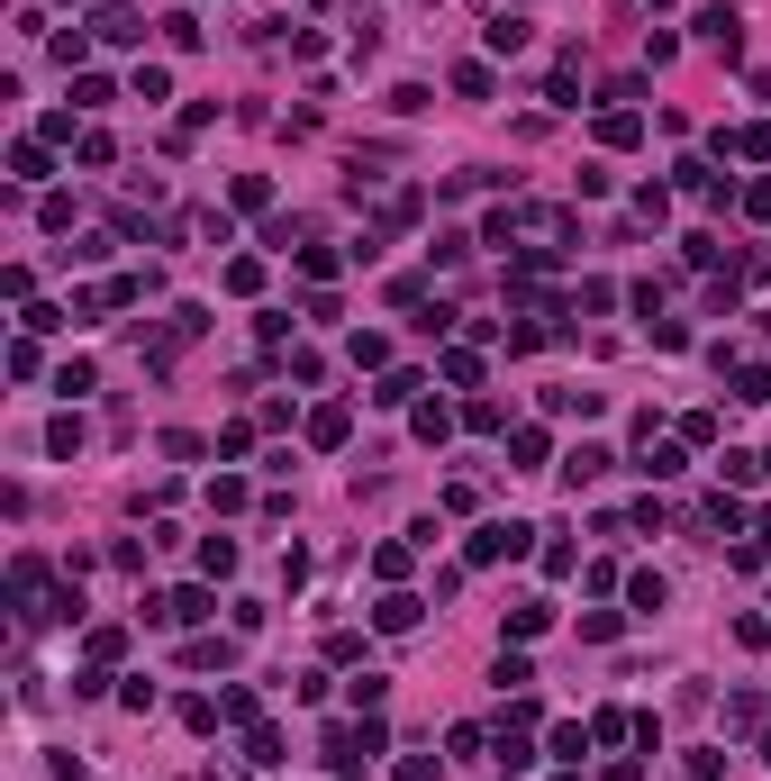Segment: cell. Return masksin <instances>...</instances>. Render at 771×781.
I'll return each mask as SVG.
<instances>
[{"instance_id":"44dd1931","label":"cell","mask_w":771,"mask_h":781,"mask_svg":"<svg viewBox=\"0 0 771 781\" xmlns=\"http://www.w3.org/2000/svg\"><path fill=\"white\" fill-rule=\"evenodd\" d=\"M762 709H771V700H762V691H735V700H726V736H744V727H754Z\"/></svg>"},{"instance_id":"7c38bea8","label":"cell","mask_w":771,"mask_h":781,"mask_svg":"<svg viewBox=\"0 0 771 781\" xmlns=\"http://www.w3.org/2000/svg\"><path fill=\"white\" fill-rule=\"evenodd\" d=\"M635 473H654V482H681V473H690V445H645V464H635Z\"/></svg>"},{"instance_id":"d4e9b609","label":"cell","mask_w":771,"mask_h":781,"mask_svg":"<svg viewBox=\"0 0 771 781\" xmlns=\"http://www.w3.org/2000/svg\"><path fill=\"white\" fill-rule=\"evenodd\" d=\"M463 427H472V437H500L508 410H500V400H472V410H463Z\"/></svg>"},{"instance_id":"cb8c5ba5","label":"cell","mask_w":771,"mask_h":781,"mask_svg":"<svg viewBox=\"0 0 771 781\" xmlns=\"http://www.w3.org/2000/svg\"><path fill=\"white\" fill-rule=\"evenodd\" d=\"M37 228H55V237L73 228V191H46V200H37Z\"/></svg>"},{"instance_id":"e575fe53","label":"cell","mask_w":771,"mask_h":781,"mask_svg":"<svg viewBox=\"0 0 771 781\" xmlns=\"http://www.w3.org/2000/svg\"><path fill=\"white\" fill-rule=\"evenodd\" d=\"M445 382H463V391L481 382V355H472V345H454V355H445Z\"/></svg>"},{"instance_id":"2e32d148","label":"cell","mask_w":771,"mask_h":781,"mask_svg":"<svg viewBox=\"0 0 771 781\" xmlns=\"http://www.w3.org/2000/svg\"><path fill=\"white\" fill-rule=\"evenodd\" d=\"M46 455H55V464L83 455V418H55V427H46Z\"/></svg>"},{"instance_id":"ffe728a7","label":"cell","mask_w":771,"mask_h":781,"mask_svg":"<svg viewBox=\"0 0 771 781\" xmlns=\"http://www.w3.org/2000/svg\"><path fill=\"white\" fill-rule=\"evenodd\" d=\"M635 137H645V118H635V110H608V118H599V146H635Z\"/></svg>"},{"instance_id":"7bdbcfd3","label":"cell","mask_w":771,"mask_h":781,"mask_svg":"<svg viewBox=\"0 0 771 781\" xmlns=\"http://www.w3.org/2000/svg\"><path fill=\"white\" fill-rule=\"evenodd\" d=\"M400 781H435V764H427V754H408V764H400Z\"/></svg>"},{"instance_id":"f35d334b","label":"cell","mask_w":771,"mask_h":781,"mask_svg":"<svg viewBox=\"0 0 771 781\" xmlns=\"http://www.w3.org/2000/svg\"><path fill=\"white\" fill-rule=\"evenodd\" d=\"M137 100H173V73L164 64H137Z\"/></svg>"},{"instance_id":"5bb4252c","label":"cell","mask_w":771,"mask_h":781,"mask_svg":"<svg viewBox=\"0 0 771 781\" xmlns=\"http://www.w3.org/2000/svg\"><path fill=\"white\" fill-rule=\"evenodd\" d=\"M554 627V600H518V609H508V637H545Z\"/></svg>"},{"instance_id":"8d00e7d4","label":"cell","mask_w":771,"mask_h":781,"mask_svg":"<svg viewBox=\"0 0 771 781\" xmlns=\"http://www.w3.org/2000/svg\"><path fill=\"white\" fill-rule=\"evenodd\" d=\"M91 382H100V373H91V364H83V355H73V364H64V373H55V391H64V400H83V391H91Z\"/></svg>"},{"instance_id":"4fadbf2b","label":"cell","mask_w":771,"mask_h":781,"mask_svg":"<svg viewBox=\"0 0 771 781\" xmlns=\"http://www.w3.org/2000/svg\"><path fill=\"white\" fill-rule=\"evenodd\" d=\"M491 745H500V772H527V764H535V745H527V727H508V718H500V736H491Z\"/></svg>"},{"instance_id":"8fae6325","label":"cell","mask_w":771,"mask_h":781,"mask_svg":"<svg viewBox=\"0 0 771 781\" xmlns=\"http://www.w3.org/2000/svg\"><path fill=\"white\" fill-rule=\"evenodd\" d=\"M627 600H635V618H654V609H672V582H662V572H635Z\"/></svg>"},{"instance_id":"ac0fdd59","label":"cell","mask_w":771,"mask_h":781,"mask_svg":"<svg viewBox=\"0 0 771 781\" xmlns=\"http://www.w3.org/2000/svg\"><path fill=\"white\" fill-rule=\"evenodd\" d=\"M200 572H210V582H227V572H237V537H210V545H200Z\"/></svg>"},{"instance_id":"8992f818","label":"cell","mask_w":771,"mask_h":781,"mask_svg":"<svg viewBox=\"0 0 771 781\" xmlns=\"http://www.w3.org/2000/svg\"><path fill=\"white\" fill-rule=\"evenodd\" d=\"M345 427H354V410H345V400H327V410H308V445H318V455H337Z\"/></svg>"},{"instance_id":"b9f144b4","label":"cell","mask_w":771,"mask_h":781,"mask_svg":"<svg viewBox=\"0 0 771 781\" xmlns=\"http://www.w3.org/2000/svg\"><path fill=\"white\" fill-rule=\"evenodd\" d=\"M744 210H754V218H771V182H744Z\"/></svg>"},{"instance_id":"74e56055","label":"cell","mask_w":771,"mask_h":781,"mask_svg":"<svg viewBox=\"0 0 771 781\" xmlns=\"http://www.w3.org/2000/svg\"><path fill=\"white\" fill-rule=\"evenodd\" d=\"M164 37L182 46V55H191V46H200V18H191V10H164Z\"/></svg>"},{"instance_id":"52a82bcc","label":"cell","mask_w":771,"mask_h":781,"mask_svg":"<svg viewBox=\"0 0 771 781\" xmlns=\"http://www.w3.org/2000/svg\"><path fill=\"white\" fill-rule=\"evenodd\" d=\"M10 173H18L28 191H37V182H55V155H46V137H18V146H10Z\"/></svg>"},{"instance_id":"4dcf8cb0","label":"cell","mask_w":771,"mask_h":781,"mask_svg":"<svg viewBox=\"0 0 771 781\" xmlns=\"http://www.w3.org/2000/svg\"><path fill=\"white\" fill-rule=\"evenodd\" d=\"M408 391H418V373H408V364H400V373H381V391H372V400H381V410H400V400H408Z\"/></svg>"},{"instance_id":"3957f363","label":"cell","mask_w":771,"mask_h":781,"mask_svg":"<svg viewBox=\"0 0 771 781\" xmlns=\"http://www.w3.org/2000/svg\"><path fill=\"white\" fill-rule=\"evenodd\" d=\"M699 46H708V55H744V10H726V0H717V10H699Z\"/></svg>"},{"instance_id":"603a6c76","label":"cell","mask_w":771,"mask_h":781,"mask_svg":"<svg viewBox=\"0 0 771 781\" xmlns=\"http://www.w3.org/2000/svg\"><path fill=\"white\" fill-rule=\"evenodd\" d=\"M110 100H118L110 73H83V83H73V110H110Z\"/></svg>"},{"instance_id":"9c48e42d","label":"cell","mask_w":771,"mask_h":781,"mask_svg":"<svg viewBox=\"0 0 771 781\" xmlns=\"http://www.w3.org/2000/svg\"><path fill=\"white\" fill-rule=\"evenodd\" d=\"M182 664H191V672H227V664H237V645H227V637H191Z\"/></svg>"},{"instance_id":"836d02e7","label":"cell","mask_w":771,"mask_h":781,"mask_svg":"<svg viewBox=\"0 0 771 781\" xmlns=\"http://www.w3.org/2000/svg\"><path fill=\"white\" fill-rule=\"evenodd\" d=\"M635 218H654V228H662V218H672V191L645 182V191H635Z\"/></svg>"},{"instance_id":"277c9868","label":"cell","mask_w":771,"mask_h":781,"mask_svg":"<svg viewBox=\"0 0 771 781\" xmlns=\"http://www.w3.org/2000/svg\"><path fill=\"white\" fill-rule=\"evenodd\" d=\"M418 618H427V600H418V591H381V600H372V627H381V637H408Z\"/></svg>"},{"instance_id":"d590c367","label":"cell","mask_w":771,"mask_h":781,"mask_svg":"<svg viewBox=\"0 0 771 781\" xmlns=\"http://www.w3.org/2000/svg\"><path fill=\"white\" fill-rule=\"evenodd\" d=\"M617 736H635V718H617V709L590 718V745H617Z\"/></svg>"},{"instance_id":"d6986e66","label":"cell","mask_w":771,"mask_h":781,"mask_svg":"<svg viewBox=\"0 0 771 781\" xmlns=\"http://www.w3.org/2000/svg\"><path fill=\"white\" fill-rule=\"evenodd\" d=\"M245 764H254V772L281 764V736H273V727H245Z\"/></svg>"},{"instance_id":"f6af8a7d","label":"cell","mask_w":771,"mask_h":781,"mask_svg":"<svg viewBox=\"0 0 771 781\" xmlns=\"http://www.w3.org/2000/svg\"><path fill=\"white\" fill-rule=\"evenodd\" d=\"M508 781H518V772H508Z\"/></svg>"},{"instance_id":"ba28073f","label":"cell","mask_w":771,"mask_h":781,"mask_svg":"<svg viewBox=\"0 0 771 781\" xmlns=\"http://www.w3.org/2000/svg\"><path fill=\"white\" fill-rule=\"evenodd\" d=\"M608 464H617L608 445H572V455H563V482H572V491H590V482H599Z\"/></svg>"},{"instance_id":"1f68e13d","label":"cell","mask_w":771,"mask_h":781,"mask_svg":"<svg viewBox=\"0 0 771 781\" xmlns=\"http://www.w3.org/2000/svg\"><path fill=\"white\" fill-rule=\"evenodd\" d=\"M454 91L463 100H491V64H454Z\"/></svg>"},{"instance_id":"6da1fadb","label":"cell","mask_w":771,"mask_h":781,"mask_svg":"<svg viewBox=\"0 0 771 781\" xmlns=\"http://www.w3.org/2000/svg\"><path fill=\"white\" fill-rule=\"evenodd\" d=\"M391 754V727H381V709L364 718V727H327V764L337 772H364V764H381Z\"/></svg>"},{"instance_id":"7402d4cb","label":"cell","mask_w":771,"mask_h":781,"mask_svg":"<svg viewBox=\"0 0 771 781\" xmlns=\"http://www.w3.org/2000/svg\"><path fill=\"white\" fill-rule=\"evenodd\" d=\"M337 264H345L337 245H300V273H308V282H337Z\"/></svg>"},{"instance_id":"f546056e","label":"cell","mask_w":771,"mask_h":781,"mask_svg":"<svg viewBox=\"0 0 771 781\" xmlns=\"http://www.w3.org/2000/svg\"><path fill=\"white\" fill-rule=\"evenodd\" d=\"M83 645H91V664H118V654H127V627H91Z\"/></svg>"},{"instance_id":"9a60e30c","label":"cell","mask_w":771,"mask_h":781,"mask_svg":"<svg viewBox=\"0 0 771 781\" xmlns=\"http://www.w3.org/2000/svg\"><path fill=\"white\" fill-rule=\"evenodd\" d=\"M345 700H354V718H372L381 700H391V682H381V672H354V682H345Z\"/></svg>"},{"instance_id":"e0dca14e","label":"cell","mask_w":771,"mask_h":781,"mask_svg":"<svg viewBox=\"0 0 771 781\" xmlns=\"http://www.w3.org/2000/svg\"><path fill=\"white\" fill-rule=\"evenodd\" d=\"M508 455H518V473H535L554 445H545V427H518V437H508Z\"/></svg>"},{"instance_id":"7a4b0ae2","label":"cell","mask_w":771,"mask_h":781,"mask_svg":"<svg viewBox=\"0 0 771 781\" xmlns=\"http://www.w3.org/2000/svg\"><path fill=\"white\" fill-rule=\"evenodd\" d=\"M518 554H535V527H518V518H491L472 545H463V564H472V572H491V564H518Z\"/></svg>"},{"instance_id":"ee69618b","label":"cell","mask_w":771,"mask_h":781,"mask_svg":"<svg viewBox=\"0 0 771 781\" xmlns=\"http://www.w3.org/2000/svg\"><path fill=\"white\" fill-rule=\"evenodd\" d=\"M599 781H645V772H635V764H608V772H599Z\"/></svg>"},{"instance_id":"f1b7e54d","label":"cell","mask_w":771,"mask_h":781,"mask_svg":"<svg viewBox=\"0 0 771 781\" xmlns=\"http://www.w3.org/2000/svg\"><path fill=\"white\" fill-rule=\"evenodd\" d=\"M372 572L400 591V582H408V545H372Z\"/></svg>"},{"instance_id":"30bf717a","label":"cell","mask_w":771,"mask_h":781,"mask_svg":"<svg viewBox=\"0 0 771 781\" xmlns=\"http://www.w3.org/2000/svg\"><path fill=\"white\" fill-rule=\"evenodd\" d=\"M345 355L364 364V373H381V364H391V337H381V327H354V337H345Z\"/></svg>"},{"instance_id":"ab89813d","label":"cell","mask_w":771,"mask_h":781,"mask_svg":"<svg viewBox=\"0 0 771 781\" xmlns=\"http://www.w3.org/2000/svg\"><path fill=\"white\" fill-rule=\"evenodd\" d=\"M735 400H771V373L762 364H735Z\"/></svg>"},{"instance_id":"5b68a950","label":"cell","mask_w":771,"mask_h":781,"mask_svg":"<svg viewBox=\"0 0 771 781\" xmlns=\"http://www.w3.org/2000/svg\"><path fill=\"white\" fill-rule=\"evenodd\" d=\"M91 37L100 46H146V18L127 10V0H110V10H91Z\"/></svg>"},{"instance_id":"d6a6232c","label":"cell","mask_w":771,"mask_h":781,"mask_svg":"<svg viewBox=\"0 0 771 781\" xmlns=\"http://www.w3.org/2000/svg\"><path fill=\"white\" fill-rule=\"evenodd\" d=\"M491 682H500V691H527V682H535V664H527V654H500V672H491Z\"/></svg>"},{"instance_id":"60d3db41","label":"cell","mask_w":771,"mask_h":781,"mask_svg":"<svg viewBox=\"0 0 771 781\" xmlns=\"http://www.w3.org/2000/svg\"><path fill=\"white\" fill-rule=\"evenodd\" d=\"M717 772H726V754H717V745H690V781H717Z\"/></svg>"},{"instance_id":"83f0119b","label":"cell","mask_w":771,"mask_h":781,"mask_svg":"<svg viewBox=\"0 0 771 781\" xmlns=\"http://www.w3.org/2000/svg\"><path fill=\"white\" fill-rule=\"evenodd\" d=\"M418 437H427V445L454 437V410H445V400H427V410H418Z\"/></svg>"},{"instance_id":"4316f807","label":"cell","mask_w":771,"mask_h":781,"mask_svg":"<svg viewBox=\"0 0 771 781\" xmlns=\"http://www.w3.org/2000/svg\"><path fill=\"white\" fill-rule=\"evenodd\" d=\"M110 155H118V146L100 137V128H83V137H73V164H91V173H100V164H110Z\"/></svg>"},{"instance_id":"484cf974","label":"cell","mask_w":771,"mask_h":781,"mask_svg":"<svg viewBox=\"0 0 771 781\" xmlns=\"http://www.w3.org/2000/svg\"><path fill=\"white\" fill-rule=\"evenodd\" d=\"M518 46H527V18L500 10V18H491V55H518Z\"/></svg>"}]
</instances>
